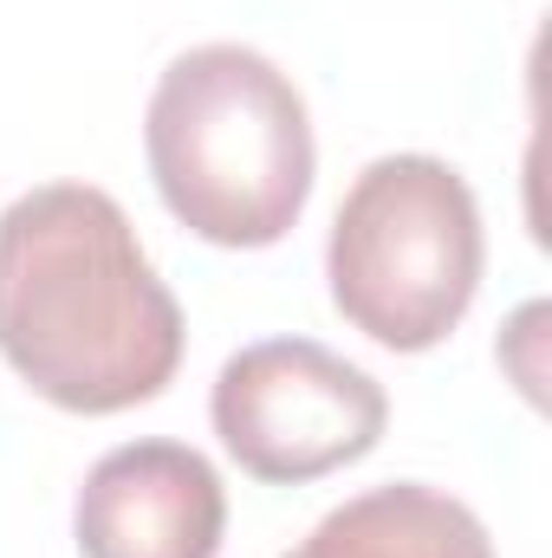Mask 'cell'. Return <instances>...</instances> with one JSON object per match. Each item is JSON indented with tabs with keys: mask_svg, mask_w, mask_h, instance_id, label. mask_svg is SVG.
Listing matches in <instances>:
<instances>
[{
	"mask_svg": "<svg viewBox=\"0 0 552 558\" xmlns=\"http://www.w3.org/2000/svg\"><path fill=\"white\" fill-rule=\"evenodd\" d=\"M72 533L79 558H215L228 494L189 441H124L85 474Z\"/></svg>",
	"mask_w": 552,
	"mask_h": 558,
	"instance_id": "cell-5",
	"label": "cell"
},
{
	"mask_svg": "<svg viewBox=\"0 0 552 558\" xmlns=\"http://www.w3.org/2000/svg\"><path fill=\"white\" fill-rule=\"evenodd\" d=\"M332 305L384 351L442 344L481 286V208L442 156H377L338 202Z\"/></svg>",
	"mask_w": 552,
	"mask_h": 558,
	"instance_id": "cell-3",
	"label": "cell"
},
{
	"mask_svg": "<svg viewBox=\"0 0 552 558\" xmlns=\"http://www.w3.org/2000/svg\"><path fill=\"white\" fill-rule=\"evenodd\" d=\"M208 416L241 474L267 487L319 481L377 448L391 403L377 377L312 338H267L221 364Z\"/></svg>",
	"mask_w": 552,
	"mask_h": 558,
	"instance_id": "cell-4",
	"label": "cell"
},
{
	"mask_svg": "<svg viewBox=\"0 0 552 558\" xmlns=\"http://www.w3.org/2000/svg\"><path fill=\"white\" fill-rule=\"evenodd\" d=\"M0 357L72 416L137 410L176 377L182 305L105 189L46 182L0 215Z\"/></svg>",
	"mask_w": 552,
	"mask_h": 558,
	"instance_id": "cell-1",
	"label": "cell"
},
{
	"mask_svg": "<svg viewBox=\"0 0 552 558\" xmlns=\"http://www.w3.org/2000/svg\"><path fill=\"white\" fill-rule=\"evenodd\" d=\"M312 558H494L488 526L442 487L391 481L332 507L312 539Z\"/></svg>",
	"mask_w": 552,
	"mask_h": 558,
	"instance_id": "cell-6",
	"label": "cell"
},
{
	"mask_svg": "<svg viewBox=\"0 0 552 558\" xmlns=\"http://www.w3.org/2000/svg\"><path fill=\"white\" fill-rule=\"evenodd\" d=\"M286 558H312V553H305V546H299V553H286Z\"/></svg>",
	"mask_w": 552,
	"mask_h": 558,
	"instance_id": "cell-7",
	"label": "cell"
},
{
	"mask_svg": "<svg viewBox=\"0 0 552 558\" xmlns=\"http://www.w3.org/2000/svg\"><path fill=\"white\" fill-rule=\"evenodd\" d=\"M163 208L215 247H274L312 195V118L299 85L254 46L182 52L143 118Z\"/></svg>",
	"mask_w": 552,
	"mask_h": 558,
	"instance_id": "cell-2",
	"label": "cell"
}]
</instances>
